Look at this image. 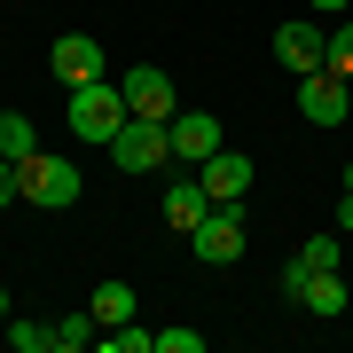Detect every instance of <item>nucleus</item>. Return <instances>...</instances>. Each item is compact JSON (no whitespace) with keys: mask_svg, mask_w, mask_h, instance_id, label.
<instances>
[{"mask_svg":"<svg viewBox=\"0 0 353 353\" xmlns=\"http://www.w3.org/2000/svg\"><path fill=\"white\" fill-rule=\"evenodd\" d=\"M16 196L39 204V212H63V204H79V165H71V157L32 150L24 165H16Z\"/></svg>","mask_w":353,"mask_h":353,"instance_id":"f257e3e1","label":"nucleus"},{"mask_svg":"<svg viewBox=\"0 0 353 353\" xmlns=\"http://www.w3.org/2000/svg\"><path fill=\"white\" fill-rule=\"evenodd\" d=\"M63 118H71V134L79 141H110L118 126H126V94L110 87V79H87V87H71V102H63Z\"/></svg>","mask_w":353,"mask_h":353,"instance_id":"f03ea898","label":"nucleus"},{"mask_svg":"<svg viewBox=\"0 0 353 353\" xmlns=\"http://www.w3.org/2000/svg\"><path fill=\"white\" fill-rule=\"evenodd\" d=\"M102 150H110V165H118V173H157V165L173 157V141H165V126H157V118H126V126L102 141Z\"/></svg>","mask_w":353,"mask_h":353,"instance_id":"7ed1b4c3","label":"nucleus"},{"mask_svg":"<svg viewBox=\"0 0 353 353\" xmlns=\"http://www.w3.org/2000/svg\"><path fill=\"white\" fill-rule=\"evenodd\" d=\"M189 252L204 259V267H236L243 259V212H228V204H212L196 228H189Z\"/></svg>","mask_w":353,"mask_h":353,"instance_id":"20e7f679","label":"nucleus"},{"mask_svg":"<svg viewBox=\"0 0 353 353\" xmlns=\"http://www.w3.org/2000/svg\"><path fill=\"white\" fill-rule=\"evenodd\" d=\"M345 110H353V79H338V71L299 79V118L306 126H345Z\"/></svg>","mask_w":353,"mask_h":353,"instance_id":"39448f33","label":"nucleus"},{"mask_svg":"<svg viewBox=\"0 0 353 353\" xmlns=\"http://www.w3.org/2000/svg\"><path fill=\"white\" fill-rule=\"evenodd\" d=\"M196 181H204V196H212V204L243 212V196H252V157H243V150H212V157L196 165Z\"/></svg>","mask_w":353,"mask_h":353,"instance_id":"423d86ee","label":"nucleus"},{"mask_svg":"<svg viewBox=\"0 0 353 353\" xmlns=\"http://www.w3.org/2000/svg\"><path fill=\"white\" fill-rule=\"evenodd\" d=\"M322 55H330V32L314 24V16H290V24L275 32V63L290 79H306V71H322Z\"/></svg>","mask_w":353,"mask_h":353,"instance_id":"0eeeda50","label":"nucleus"},{"mask_svg":"<svg viewBox=\"0 0 353 353\" xmlns=\"http://www.w3.org/2000/svg\"><path fill=\"white\" fill-rule=\"evenodd\" d=\"M118 94H126V110H134V118H157V126H173V79H165L157 63L126 71V79H118Z\"/></svg>","mask_w":353,"mask_h":353,"instance_id":"6e6552de","label":"nucleus"},{"mask_svg":"<svg viewBox=\"0 0 353 353\" xmlns=\"http://www.w3.org/2000/svg\"><path fill=\"white\" fill-rule=\"evenodd\" d=\"M165 141H173V157H181V165H204L212 150H228V141H220V118H212V110H173Z\"/></svg>","mask_w":353,"mask_h":353,"instance_id":"1a4fd4ad","label":"nucleus"},{"mask_svg":"<svg viewBox=\"0 0 353 353\" xmlns=\"http://www.w3.org/2000/svg\"><path fill=\"white\" fill-rule=\"evenodd\" d=\"M48 71L63 79V87H87V79H102V39H87V32H63L48 48Z\"/></svg>","mask_w":353,"mask_h":353,"instance_id":"9d476101","label":"nucleus"},{"mask_svg":"<svg viewBox=\"0 0 353 353\" xmlns=\"http://www.w3.org/2000/svg\"><path fill=\"white\" fill-rule=\"evenodd\" d=\"M322 267H338V228H322V236H306V243H299V259L283 267V299H299V283H306V275H322Z\"/></svg>","mask_w":353,"mask_h":353,"instance_id":"9b49d317","label":"nucleus"},{"mask_svg":"<svg viewBox=\"0 0 353 353\" xmlns=\"http://www.w3.org/2000/svg\"><path fill=\"white\" fill-rule=\"evenodd\" d=\"M299 306H306V314H322V322H338V314H345V275H338V267L306 275V283H299Z\"/></svg>","mask_w":353,"mask_h":353,"instance_id":"f8f14e48","label":"nucleus"},{"mask_svg":"<svg viewBox=\"0 0 353 353\" xmlns=\"http://www.w3.org/2000/svg\"><path fill=\"white\" fill-rule=\"evenodd\" d=\"M212 212V196H204V181H173V189H165V228H181V236H189V228Z\"/></svg>","mask_w":353,"mask_h":353,"instance_id":"ddd939ff","label":"nucleus"},{"mask_svg":"<svg viewBox=\"0 0 353 353\" xmlns=\"http://www.w3.org/2000/svg\"><path fill=\"white\" fill-rule=\"evenodd\" d=\"M134 283H94V299H87V314L102 322V330H118V322H134Z\"/></svg>","mask_w":353,"mask_h":353,"instance_id":"4468645a","label":"nucleus"},{"mask_svg":"<svg viewBox=\"0 0 353 353\" xmlns=\"http://www.w3.org/2000/svg\"><path fill=\"white\" fill-rule=\"evenodd\" d=\"M39 150V134H32V118L24 110H0V157H8V165H24Z\"/></svg>","mask_w":353,"mask_h":353,"instance_id":"2eb2a0df","label":"nucleus"},{"mask_svg":"<svg viewBox=\"0 0 353 353\" xmlns=\"http://www.w3.org/2000/svg\"><path fill=\"white\" fill-rule=\"evenodd\" d=\"M102 338V322L87 314V306H79V314H63V322H55V353H87Z\"/></svg>","mask_w":353,"mask_h":353,"instance_id":"dca6fc26","label":"nucleus"},{"mask_svg":"<svg viewBox=\"0 0 353 353\" xmlns=\"http://www.w3.org/2000/svg\"><path fill=\"white\" fill-rule=\"evenodd\" d=\"M8 345L16 353H55V322H8Z\"/></svg>","mask_w":353,"mask_h":353,"instance_id":"f3484780","label":"nucleus"},{"mask_svg":"<svg viewBox=\"0 0 353 353\" xmlns=\"http://www.w3.org/2000/svg\"><path fill=\"white\" fill-rule=\"evenodd\" d=\"M322 71L353 79V24H338V32H330V55H322Z\"/></svg>","mask_w":353,"mask_h":353,"instance_id":"a211bd4d","label":"nucleus"},{"mask_svg":"<svg viewBox=\"0 0 353 353\" xmlns=\"http://www.w3.org/2000/svg\"><path fill=\"white\" fill-rule=\"evenodd\" d=\"M157 353H204V330H157Z\"/></svg>","mask_w":353,"mask_h":353,"instance_id":"6ab92c4d","label":"nucleus"},{"mask_svg":"<svg viewBox=\"0 0 353 353\" xmlns=\"http://www.w3.org/2000/svg\"><path fill=\"white\" fill-rule=\"evenodd\" d=\"M0 204H16V165L0 157Z\"/></svg>","mask_w":353,"mask_h":353,"instance_id":"aec40b11","label":"nucleus"},{"mask_svg":"<svg viewBox=\"0 0 353 353\" xmlns=\"http://www.w3.org/2000/svg\"><path fill=\"white\" fill-rule=\"evenodd\" d=\"M338 236H353V189H345V204H338Z\"/></svg>","mask_w":353,"mask_h":353,"instance_id":"412c9836","label":"nucleus"},{"mask_svg":"<svg viewBox=\"0 0 353 353\" xmlns=\"http://www.w3.org/2000/svg\"><path fill=\"white\" fill-rule=\"evenodd\" d=\"M306 8H314V16H338V8H353V0H306Z\"/></svg>","mask_w":353,"mask_h":353,"instance_id":"4be33fe9","label":"nucleus"},{"mask_svg":"<svg viewBox=\"0 0 353 353\" xmlns=\"http://www.w3.org/2000/svg\"><path fill=\"white\" fill-rule=\"evenodd\" d=\"M0 322H8V290H0Z\"/></svg>","mask_w":353,"mask_h":353,"instance_id":"5701e85b","label":"nucleus"},{"mask_svg":"<svg viewBox=\"0 0 353 353\" xmlns=\"http://www.w3.org/2000/svg\"><path fill=\"white\" fill-rule=\"evenodd\" d=\"M345 189H353V165H345Z\"/></svg>","mask_w":353,"mask_h":353,"instance_id":"b1692460","label":"nucleus"}]
</instances>
